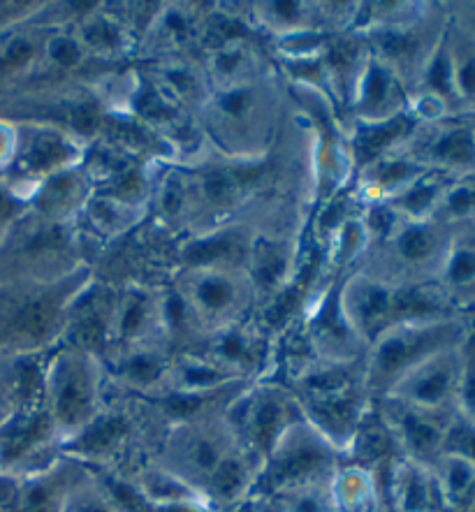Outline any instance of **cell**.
<instances>
[{
  "label": "cell",
  "mask_w": 475,
  "mask_h": 512,
  "mask_svg": "<svg viewBox=\"0 0 475 512\" xmlns=\"http://www.w3.org/2000/svg\"><path fill=\"white\" fill-rule=\"evenodd\" d=\"M475 320L443 318L394 325L378 336L364 355V383L371 399H383L408 371L443 350L462 346Z\"/></svg>",
  "instance_id": "1"
},
{
  "label": "cell",
  "mask_w": 475,
  "mask_h": 512,
  "mask_svg": "<svg viewBox=\"0 0 475 512\" xmlns=\"http://www.w3.org/2000/svg\"><path fill=\"white\" fill-rule=\"evenodd\" d=\"M109 394L102 357L68 343L47 357L45 411L58 438L68 441L102 411Z\"/></svg>",
  "instance_id": "2"
},
{
  "label": "cell",
  "mask_w": 475,
  "mask_h": 512,
  "mask_svg": "<svg viewBox=\"0 0 475 512\" xmlns=\"http://www.w3.org/2000/svg\"><path fill=\"white\" fill-rule=\"evenodd\" d=\"M341 462V452L325 436H320L309 422L299 420L262 459L246 503L290 492V489L327 485Z\"/></svg>",
  "instance_id": "3"
},
{
  "label": "cell",
  "mask_w": 475,
  "mask_h": 512,
  "mask_svg": "<svg viewBox=\"0 0 475 512\" xmlns=\"http://www.w3.org/2000/svg\"><path fill=\"white\" fill-rule=\"evenodd\" d=\"M225 418L239 443L260 464L285 431L295 422L304 420L297 399L276 376L248 383L225 408Z\"/></svg>",
  "instance_id": "4"
},
{
  "label": "cell",
  "mask_w": 475,
  "mask_h": 512,
  "mask_svg": "<svg viewBox=\"0 0 475 512\" xmlns=\"http://www.w3.org/2000/svg\"><path fill=\"white\" fill-rule=\"evenodd\" d=\"M406 153L425 167L450 177L475 174V116H448L420 123Z\"/></svg>",
  "instance_id": "5"
},
{
  "label": "cell",
  "mask_w": 475,
  "mask_h": 512,
  "mask_svg": "<svg viewBox=\"0 0 475 512\" xmlns=\"http://www.w3.org/2000/svg\"><path fill=\"white\" fill-rule=\"evenodd\" d=\"M459 376H462V346H455L408 371L387 397L427 411L450 413L457 408Z\"/></svg>",
  "instance_id": "6"
},
{
  "label": "cell",
  "mask_w": 475,
  "mask_h": 512,
  "mask_svg": "<svg viewBox=\"0 0 475 512\" xmlns=\"http://www.w3.org/2000/svg\"><path fill=\"white\" fill-rule=\"evenodd\" d=\"M174 353L158 343L123 348L109 353L105 360L107 385L116 387L119 394L135 399H156L165 392L170 380Z\"/></svg>",
  "instance_id": "7"
},
{
  "label": "cell",
  "mask_w": 475,
  "mask_h": 512,
  "mask_svg": "<svg viewBox=\"0 0 475 512\" xmlns=\"http://www.w3.org/2000/svg\"><path fill=\"white\" fill-rule=\"evenodd\" d=\"M376 406L397 434L404 457L411 462L434 466L436 459L441 457L445 427H448L450 415L457 408L450 413L427 411V408L411 406L394 397L376 399Z\"/></svg>",
  "instance_id": "8"
},
{
  "label": "cell",
  "mask_w": 475,
  "mask_h": 512,
  "mask_svg": "<svg viewBox=\"0 0 475 512\" xmlns=\"http://www.w3.org/2000/svg\"><path fill=\"white\" fill-rule=\"evenodd\" d=\"M455 228L436 221H401L390 237L394 258L411 272V283L436 281Z\"/></svg>",
  "instance_id": "9"
},
{
  "label": "cell",
  "mask_w": 475,
  "mask_h": 512,
  "mask_svg": "<svg viewBox=\"0 0 475 512\" xmlns=\"http://www.w3.org/2000/svg\"><path fill=\"white\" fill-rule=\"evenodd\" d=\"M397 288L399 285L362 276L343 292V313L367 348L380 334L397 325Z\"/></svg>",
  "instance_id": "10"
},
{
  "label": "cell",
  "mask_w": 475,
  "mask_h": 512,
  "mask_svg": "<svg viewBox=\"0 0 475 512\" xmlns=\"http://www.w3.org/2000/svg\"><path fill=\"white\" fill-rule=\"evenodd\" d=\"M385 512H452V506L434 468L404 457L387 485Z\"/></svg>",
  "instance_id": "11"
},
{
  "label": "cell",
  "mask_w": 475,
  "mask_h": 512,
  "mask_svg": "<svg viewBox=\"0 0 475 512\" xmlns=\"http://www.w3.org/2000/svg\"><path fill=\"white\" fill-rule=\"evenodd\" d=\"M89 471L91 468L61 455L42 471L19 478V492L12 512H61L68 494Z\"/></svg>",
  "instance_id": "12"
},
{
  "label": "cell",
  "mask_w": 475,
  "mask_h": 512,
  "mask_svg": "<svg viewBox=\"0 0 475 512\" xmlns=\"http://www.w3.org/2000/svg\"><path fill=\"white\" fill-rule=\"evenodd\" d=\"M464 318L475 320V223L455 228L434 281Z\"/></svg>",
  "instance_id": "13"
},
{
  "label": "cell",
  "mask_w": 475,
  "mask_h": 512,
  "mask_svg": "<svg viewBox=\"0 0 475 512\" xmlns=\"http://www.w3.org/2000/svg\"><path fill=\"white\" fill-rule=\"evenodd\" d=\"M357 93H360L357 95V107L367 121L390 119L394 114L411 109V102L406 100L404 79L378 58L364 65Z\"/></svg>",
  "instance_id": "14"
},
{
  "label": "cell",
  "mask_w": 475,
  "mask_h": 512,
  "mask_svg": "<svg viewBox=\"0 0 475 512\" xmlns=\"http://www.w3.org/2000/svg\"><path fill=\"white\" fill-rule=\"evenodd\" d=\"M420 126V119L413 114V109L394 114L390 119L364 121L355 133L353 151L355 160L360 165H374L387 153H392L399 144H408L415 130Z\"/></svg>",
  "instance_id": "15"
},
{
  "label": "cell",
  "mask_w": 475,
  "mask_h": 512,
  "mask_svg": "<svg viewBox=\"0 0 475 512\" xmlns=\"http://www.w3.org/2000/svg\"><path fill=\"white\" fill-rule=\"evenodd\" d=\"M190 309L195 311L197 318L230 325V318L239 309V285L228 274L216 272V269L197 272L193 290H190Z\"/></svg>",
  "instance_id": "16"
},
{
  "label": "cell",
  "mask_w": 475,
  "mask_h": 512,
  "mask_svg": "<svg viewBox=\"0 0 475 512\" xmlns=\"http://www.w3.org/2000/svg\"><path fill=\"white\" fill-rule=\"evenodd\" d=\"M450 174L427 170L422 177L413 181L411 186H406L401 193L390 197L385 204L392 207L404 221H431L436 214L438 204H441L445 190L452 184Z\"/></svg>",
  "instance_id": "17"
},
{
  "label": "cell",
  "mask_w": 475,
  "mask_h": 512,
  "mask_svg": "<svg viewBox=\"0 0 475 512\" xmlns=\"http://www.w3.org/2000/svg\"><path fill=\"white\" fill-rule=\"evenodd\" d=\"M330 494L336 512H385L369 471L341 462L330 480Z\"/></svg>",
  "instance_id": "18"
},
{
  "label": "cell",
  "mask_w": 475,
  "mask_h": 512,
  "mask_svg": "<svg viewBox=\"0 0 475 512\" xmlns=\"http://www.w3.org/2000/svg\"><path fill=\"white\" fill-rule=\"evenodd\" d=\"M244 251V232L237 228H225L221 232L204 234V237L190 241V244H186L184 253H181V258H184L190 269L207 272V269H216V265H223V262L237 258Z\"/></svg>",
  "instance_id": "19"
},
{
  "label": "cell",
  "mask_w": 475,
  "mask_h": 512,
  "mask_svg": "<svg viewBox=\"0 0 475 512\" xmlns=\"http://www.w3.org/2000/svg\"><path fill=\"white\" fill-rule=\"evenodd\" d=\"M445 40H448L450 49L457 98L462 102L464 114L475 116V40L452 24L450 19L448 28H445Z\"/></svg>",
  "instance_id": "20"
},
{
  "label": "cell",
  "mask_w": 475,
  "mask_h": 512,
  "mask_svg": "<svg viewBox=\"0 0 475 512\" xmlns=\"http://www.w3.org/2000/svg\"><path fill=\"white\" fill-rule=\"evenodd\" d=\"M241 510L244 512H336L332 494H330V482H327V485L290 489V492L251 501Z\"/></svg>",
  "instance_id": "21"
},
{
  "label": "cell",
  "mask_w": 475,
  "mask_h": 512,
  "mask_svg": "<svg viewBox=\"0 0 475 512\" xmlns=\"http://www.w3.org/2000/svg\"><path fill=\"white\" fill-rule=\"evenodd\" d=\"M260 112V89L246 82H235L216 95L214 119L223 128H246L255 114Z\"/></svg>",
  "instance_id": "22"
},
{
  "label": "cell",
  "mask_w": 475,
  "mask_h": 512,
  "mask_svg": "<svg viewBox=\"0 0 475 512\" xmlns=\"http://www.w3.org/2000/svg\"><path fill=\"white\" fill-rule=\"evenodd\" d=\"M371 167V184L376 186L378 193L387 195V200L401 193L406 186H411L415 179L422 177L427 170L418 160H413L408 153H387L376 160Z\"/></svg>",
  "instance_id": "23"
},
{
  "label": "cell",
  "mask_w": 475,
  "mask_h": 512,
  "mask_svg": "<svg viewBox=\"0 0 475 512\" xmlns=\"http://www.w3.org/2000/svg\"><path fill=\"white\" fill-rule=\"evenodd\" d=\"M431 221L448 225V228L475 223V174L452 179Z\"/></svg>",
  "instance_id": "24"
},
{
  "label": "cell",
  "mask_w": 475,
  "mask_h": 512,
  "mask_svg": "<svg viewBox=\"0 0 475 512\" xmlns=\"http://www.w3.org/2000/svg\"><path fill=\"white\" fill-rule=\"evenodd\" d=\"M251 274L253 283L260 290H274L283 283L285 274H288L290 255L285 246L274 244V241H260L251 251Z\"/></svg>",
  "instance_id": "25"
},
{
  "label": "cell",
  "mask_w": 475,
  "mask_h": 512,
  "mask_svg": "<svg viewBox=\"0 0 475 512\" xmlns=\"http://www.w3.org/2000/svg\"><path fill=\"white\" fill-rule=\"evenodd\" d=\"M61 512H119L114 506L112 496L102 485L98 475L89 471V475L75 485V489L68 494L63 503Z\"/></svg>",
  "instance_id": "26"
},
{
  "label": "cell",
  "mask_w": 475,
  "mask_h": 512,
  "mask_svg": "<svg viewBox=\"0 0 475 512\" xmlns=\"http://www.w3.org/2000/svg\"><path fill=\"white\" fill-rule=\"evenodd\" d=\"M441 455L457 457L462 462L475 466V422L464 418L459 411L450 415L448 427H445Z\"/></svg>",
  "instance_id": "27"
},
{
  "label": "cell",
  "mask_w": 475,
  "mask_h": 512,
  "mask_svg": "<svg viewBox=\"0 0 475 512\" xmlns=\"http://www.w3.org/2000/svg\"><path fill=\"white\" fill-rule=\"evenodd\" d=\"M457 411L475 422V325L462 343V376H459Z\"/></svg>",
  "instance_id": "28"
},
{
  "label": "cell",
  "mask_w": 475,
  "mask_h": 512,
  "mask_svg": "<svg viewBox=\"0 0 475 512\" xmlns=\"http://www.w3.org/2000/svg\"><path fill=\"white\" fill-rule=\"evenodd\" d=\"M35 56H38L35 40L28 38V35H14L12 40H7L0 47V79L26 70L35 61Z\"/></svg>",
  "instance_id": "29"
},
{
  "label": "cell",
  "mask_w": 475,
  "mask_h": 512,
  "mask_svg": "<svg viewBox=\"0 0 475 512\" xmlns=\"http://www.w3.org/2000/svg\"><path fill=\"white\" fill-rule=\"evenodd\" d=\"M68 151H70L68 144H65L61 137L42 135L40 140H35L31 146H28L24 156L26 167L35 172L51 170V167L58 165L65 156H68Z\"/></svg>",
  "instance_id": "30"
},
{
  "label": "cell",
  "mask_w": 475,
  "mask_h": 512,
  "mask_svg": "<svg viewBox=\"0 0 475 512\" xmlns=\"http://www.w3.org/2000/svg\"><path fill=\"white\" fill-rule=\"evenodd\" d=\"M84 42L98 51H119L123 47V28L112 19H91L84 28Z\"/></svg>",
  "instance_id": "31"
},
{
  "label": "cell",
  "mask_w": 475,
  "mask_h": 512,
  "mask_svg": "<svg viewBox=\"0 0 475 512\" xmlns=\"http://www.w3.org/2000/svg\"><path fill=\"white\" fill-rule=\"evenodd\" d=\"M47 56L56 68L72 70L82 63L84 47L77 38H70V35L65 33H56L54 38L47 40Z\"/></svg>",
  "instance_id": "32"
},
{
  "label": "cell",
  "mask_w": 475,
  "mask_h": 512,
  "mask_svg": "<svg viewBox=\"0 0 475 512\" xmlns=\"http://www.w3.org/2000/svg\"><path fill=\"white\" fill-rule=\"evenodd\" d=\"M246 63V51L237 42H232V45H223V49L218 51L216 58H214V68H216V75L228 79L225 84H235V77L241 72Z\"/></svg>",
  "instance_id": "33"
},
{
  "label": "cell",
  "mask_w": 475,
  "mask_h": 512,
  "mask_svg": "<svg viewBox=\"0 0 475 512\" xmlns=\"http://www.w3.org/2000/svg\"><path fill=\"white\" fill-rule=\"evenodd\" d=\"M137 109H140L142 116L153 121L172 119L174 112H177L172 102L165 100L163 95L158 93V89H153V86H146L144 93L137 98Z\"/></svg>",
  "instance_id": "34"
},
{
  "label": "cell",
  "mask_w": 475,
  "mask_h": 512,
  "mask_svg": "<svg viewBox=\"0 0 475 512\" xmlns=\"http://www.w3.org/2000/svg\"><path fill=\"white\" fill-rule=\"evenodd\" d=\"M267 14L272 17V21H276V24L299 26L304 21L306 10L302 3H269Z\"/></svg>",
  "instance_id": "35"
},
{
  "label": "cell",
  "mask_w": 475,
  "mask_h": 512,
  "mask_svg": "<svg viewBox=\"0 0 475 512\" xmlns=\"http://www.w3.org/2000/svg\"><path fill=\"white\" fill-rule=\"evenodd\" d=\"M448 19L452 24L462 28L466 35H471L475 40V3H459V5H452L448 7Z\"/></svg>",
  "instance_id": "36"
},
{
  "label": "cell",
  "mask_w": 475,
  "mask_h": 512,
  "mask_svg": "<svg viewBox=\"0 0 475 512\" xmlns=\"http://www.w3.org/2000/svg\"><path fill=\"white\" fill-rule=\"evenodd\" d=\"M163 24H165V31L177 35V38H181V35H186L190 31V21L186 17V12L181 10H167Z\"/></svg>",
  "instance_id": "37"
},
{
  "label": "cell",
  "mask_w": 475,
  "mask_h": 512,
  "mask_svg": "<svg viewBox=\"0 0 475 512\" xmlns=\"http://www.w3.org/2000/svg\"><path fill=\"white\" fill-rule=\"evenodd\" d=\"M10 413H12V404H10V397H7V387H5V378H3V364H0V422H3Z\"/></svg>",
  "instance_id": "38"
},
{
  "label": "cell",
  "mask_w": 475,
  "mask_h": 512,
  "mask_svg": "<svg viewBox=\"0 0 475 512\" xmlns=\"http://www.w3.org/2000/svg\"><path fill=\"white\" fill-rule=\"evenodd\" d=\"M0 146H5V135L0 133Z\"/></svg>",
  "instance_id": "39"
},
{
  "label": "cell",
  "mask_w": 475,
  "mask_h": 512,
  "mask_svg": "<svg viewBox=\"0 0 475 512\" xmlns=\"http://www.w3.org/2000/svg\"><path fill=\"white\" fill-rule=\"evenodd\" d=\"M237 512H244V510H237Z\"/></svg>",
  "instance_id": "40"
}]
</instances>
